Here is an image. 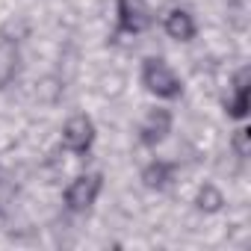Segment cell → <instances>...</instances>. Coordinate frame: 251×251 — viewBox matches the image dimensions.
Listing matches in <instances>:
<instances>
[{
	"instance_id": "6da1fadb",
	"label": "cell",
	"mask_w": 251,
	"mask_h": 251,
	"mask_svg": "<svg viewBox=\"0 0 251 251\" xmlns=\"http://www.w3.org/2000/svg\"><path fill=\"white\" fill-rule=\"evenodd\" d=\"M142 83H145V89H148L151 95L166 98V100L180 98V92H183L180 77H177V74L172 71V65H169L166 59H160V56H148V59H145V65H142Z\"/></svg>"
},
{
	"instance_id": "7a4b0ae2",
	"label": "cell",
	"mask_w": 251,
	"mask_h": 251,
	"mask_svg": "<svg viewBox=\"0 0 251 251\" xmlns=\"http://www.w3.org/2000/svg\"><path fill=\"white\" fill-rule=\"evenodd\" d=\"M100 186H103V177L100 175H83V177H74L65 189V207L74 210V213H83L89 210L98 195H100Z\"/></svg>"
},
{
	"instance_id": "3957f363",
	"label": "cell",
	"mask_w": 251,
	"mask_h": 251,
	"mask_svg": "<svg viewBox=\"0 0 251 251\" xmlns=\"http://www.w3.org/2000/svg\"><path fill=\"white\" fill-rule=\"evenodd\" d=\"M95 142V124L89 115H74L62 127V145L74 154H86Z\"/></svg>"
},
{
	"instance_id": "277c9868",
	"label": "cell",
	"mask_w": 251,
	"mask_h": 251,
	"mask_svg": "<svg viewBox=\"0 0 251 251\" xmlns=\"http://www.w3.org/2000/svg\"><path fill=\"white\" fill-rule=\"evenodd\" d=\"M118 27L124 33H145L151 27V9L145 0H118Z\"/></svg>"
},
{
	"instance_id": "5b68a950",
	"label": "cell",
	"mask_w": 251,
	"mask_h": 251,
	"mask_svg": "<svg viewBox=\"0 0 251 251\" xmlns=\"http://www.w3.org/2000/svg\"><path fill=\"white\" fill-rule=\"evenodd\" d=\"M169 133H172V112L169 109H151L142 121V127H139V139L148 148L160 145Z\"/></svg>"
},
{
	"instance_id": "8992f818",
	"label": "cell",
	"mask_w": 251,
	"mask_h": 251,
	"mask_svg": "<svg viewBox=\"0 0 251 251\" xmlns=\"http://www.w3.org/2000/svg\"><path fill=\"white\" fill-rule=\"evenodd\" d=\"M248 80H251L248 68H239L236 77H233V95L225 100V109L233 118H245L248 115Z\"/></svg>"
},
{
	"instance_id": "52a82bcc",
	"label": "cell",
	"mask_w": 251,
	"mask_h": 251,
	"mask_svg": "<svg viewBox=\"0 0 251 251\" xmlns=\"http://www.w3.org/2000/svg\"><path fill=\"white\" fill-rule=\"evenodd\" d=\"M166 33L175 39V42H189L195 36V21L186 9H172L166 15Z\"/></svg>"
},
{
	"instance_id": "ba28073f",
	"label": "cell",
	"mask_w": 251,
	"mask_h": 251,
	"mask_svg": "<svg viewBox=\"0 0 251 251\" xmlns=\"http://www.w3.org/2000/svg\"><path fill=\"white\" fill-rule=\"evenodd\" d=\"M18 71V48L12 42H0V89H6Z\"/></svg>"
},
{
	"instance_id": "9c48e42d",
	"label": "cell",
	"mask_w": 251,
	"mask_h": 251,
	"mask_svg": "<svg viewBox=\"0 0 251 251\" xmlns=\"http://www.w3.org/2000/svg\"><path fill=\"white\" fill-rule=\"evenodd\" d=\"M172 175H175V166H172V163L154 160V163H148V166H145L142 180H145V186H148V189H163V186L172 180Z\"/></svg>"
},
{
	"instance_id": "30bf717a",
	"label": "cell",
	"mask_w": 251,
	"mask_h": 251,
	"mask_svg": "<svg viewBox=\"0 0 251 251\" xmlns=\"http://www.w3.org/2000/svg\"><path fill=\"white\" fill-rule=\"evenodd\" d=\"M222 204H225V195H222L213 183H204V186H201V192H198V207H201V210H207V213H216Z\"/></svg>"
},
{
	"instance_id": "8fae6325",
	"label": "cell",
	"mask_w": 251,
	"mask_h": 251,
	"mask_svg": "<svg viewBox=\"0 0 251 251\" xmlns=\"http://www.w3.org/2000/svg\"><path fill=\"white\" fill-rule=\"evenodd\" d=\"M233 151H236V157H248L251 154V130L248 127H239L236 133H233Z\"/></svg>"
}]
</instances>
